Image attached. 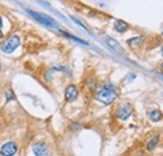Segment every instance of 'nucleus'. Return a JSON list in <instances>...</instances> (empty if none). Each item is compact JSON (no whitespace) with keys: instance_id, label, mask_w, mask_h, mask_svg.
Masks as SVG:
<instances>
[{"instance_id":"dca6fc26","label":"nucleus","mask_w":163,"mask_h":156,"mask_svg":"<svg viewBox=\"0 0 163 156\" xmlns=\"http://www.w3.org/2000/svg\"><path fill=\"white\" fill-rule=\"evenodd\" d=\"M161 52H162V55H163V47H162V50H161Z\"/></svg>"},{"instance_id":"4468645a","label":"nucleus","mask_w":163,"mask_h":156,"mask_svg":"<svg viewBox=\"0 0 163 156\" xmlns=\"http://www.w3.org/2000/svg\"><path fill=\"white\" fill-rule=\"evenodd\" d=\"M14 98H15V96L13 95V92H11V91H8V92H7V102H9L10 100H14Z\"/></svg>"},{"instance_id":"7ed1b4c3","label":"nucleus","mask_w":163,"mask_h":156,"mask_svg":"<svg viewBox=\"0 0 163 156\" xmlns=\"http://www.w3.org/2000/svg\"><path fill=\"white\" fill-rule=\"evenodd\" d=\"M20 45V39L18 35H11L10 38H8L3 45H2V50L4 53H13L18 47Z\"/></svg>"},{"instance_id":"ddd939ff","label":"nucleus","mask_w":163,"mask_h":156,"mask_svg":"<svg viewBox=\"0 0 163 156\" xmlns=\"http://www.w3.org/2000/svg\"><path fill=\"white\" fill-rule=\"evenodd\" d=\"M85 84H87L92 91H94V88H95V86H97V82H94V78H93V77H90V78L87 79Z\"/></svg>"},{"instance_id":"f8f14e48","label":"nucleus","mask_w":163,"mask_h":156,"mask_svg":"<svg viewBox=\"0 0 163 156\" xmlns=\"http://www.w3.org/2000/svg\"><path fill=\"white\" fill-rule=\"evenodd\" d=\"M158 141H159V136H154V137H152V139L148 141V144H147V150H148V151H152V150L157 146Z\"/></svg>"},{"instance_id":"9b49d317","label":"nucleus","mask_w":163,"mask_h":156,"mask_svg":"<svg viewBox=\"0 0 163 156\" xmlns=\"http://www.w3.org/2000/svg\"><path fill=\"white\" fill-rule=\"evenodd\" d=\"M143 43V38L142 37H136V38H130L128 39V44L130 47H138Z\"/></svg>"},{"instance_id":"39448f33","label":"nucleus","mask_w":163,"mask_h":156,"mask_svg":"<svg viewBox=\"0 0 163 156\" xmlns=\"http://www.w3.org/2000/svg\"><path fill=\"white\" fill-rule=\"evenodd\" d=\"M33 152L35 156H50V150L45 142H37L33 145Z\"/></svg>"},{"instance_id":"9d476101","label":"nucleus","mask_w":163,"mask_h":156,"mask_svg":"<svg viewBox=\"0 0 163 156\" xmlns=\"http://www.w3.org/2000/svg\"><path fill=\"white\" fill-rule=\"evenodd\" d=\"M148 116H149V120L153 121V122H158V121L162 120V117H163V115H162V112H161L159 110H153V111H151V112L148 113Z\"/></svg>"},{"instance_id":"2eb2a0df","label":"nucleus","mask_w":163,"mask_h":156,"mask_svg":"<svg viewBox=\"0 0 163 156\" xmlns=\"http://www.w3.org/2000/svg\"><path fill=\"white\" fill-rule=\"evenodd\" d=\"M2 25H3V19H2V17H0V38L3 37V32H2Z\"/></svg>"},{"instance_id":"0eeeda50","label":"nucleus","mask_w":163,"mask_h":156,"mask_svg":"<svg viewBox=\"0 0 163 156\" xmlns=\"http://www.w3.org/2000/svg\"><path fill=\"white\" fill-rule=\"evenodd\" d=\"M78 97V89L73 84H69L67 88H65V101H74L75 98Z\"/></svg>"},{"instance_id":"20e7f679","label":"nucleus","mask_w":163,"mask_h":156,"mask_svg":"<svg viewBox=\"0 0 163 156\" xmlns=\"http://www.w3.org/2000/svg\"><path fill=\"white\" fill-rule=\"evenodd\" d=\"M132 113H133V106L129 103H123L117 110V117L122 121H125Z\"/></svg>"},{"instance_id":"f03ea898","label":"nucleus","mask_w":163,"mask_h":156,"mask_svg":"<svg viewBox=\"0 0 163 156\" xmlns=\"http://www.w3.org/2000/svg\"><path fill=\"white\" fill-rule=\"evenodd\" d=\"M28 14L34 18L37 21L47 25V26H52V28H57V24L54 21L53 18H50L49 15H45V14H42V13H37V12H33V10H28Z\"/></svg>"},{"instance_id":"423d86ee","label":"nucleus","mask_w":163,"mask_h":156,"mask_svg":"<svg viewBox=\"0 0 163 156\" xmlns=\"http://www.w3.org/2000/svg\"><path fill=\"white\" fill-rule=\"evenodd\" d=\"M18 151V146L15 145V142H8L5 145H3V147L0 149V154L2 156H14Z\"/></svg>"},{"instance_id":"f3484780","label":"nucleus","mask_w":163,"mask_h":156,"mask_svg":"<svg viewBox=\"0 0 163 156\" xmlns=\"http://www.w3.org/2000/svg\"><path fill=\"white\" fill-rule=\"evenodd\" d=\"M0 71H2V64H0Z\"/></svg>"},{"instance_id":"1a4fd4ad","label":"nucleus","mask_w":163,"mask_h":156,"mask_svg":"<svg viewBox=\"0 0 163 156\" xmlns=\"http://www.w3.org/2000/svg\"><path fill=\"white\" fill-rule=\"evenodd\" d=\"M114 29L117 30V32H119V33H124V32H127V30H128V24L124 23L123 20H115Z\"/></svg>"},{"instance_id":"f257e3e1","label":"nucleus","mask_w":163,"mask_h":156,"mask_svg":"<svg viewBox=\"0 0 163 156\" xmlns=\"http://www.w3.org/2000/svg\"><path fill=\"white\" fill-rule=\"evenodd\" d=\"M118 97V93L117 89L113 84H103L99 91L95 93V101L101 102L103 105H111L113 103Z\"/></svg>"},{"instance_id":"6e6552de","label":"nucleus","mask_w":163,"mask_h":156,"mask_svg":"<svg viewBox=\"0 0 163 156\" xmlns=\"http://www.w3.org/2000/svg\"><path fill=\"white\" fill-rule=\"evenodd\" d=\"M106 42H107V44H108L112 49H114L115 52H122V47H120V44H119L115 39H113V38H111V37H106Z\"/></svg>"}]
</instances>
